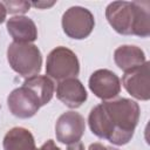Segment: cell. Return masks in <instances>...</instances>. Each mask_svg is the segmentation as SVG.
<instances>
[{
  "label": "cell",
  "mask_w": 150,
  "mask_h": 150,
  "mask_svg": "<svg viewBox=\"0 0 150 150\" xmlns=\"http://www.w3.org/2000/svg\"><path fill=\"white\" fill-rule=\"evenodd\" d=\"M6 28L14 42L32 43L38 39V28L35 22L25 15H15L7 20Z\"/></svg>",
  "instance_id": "obj_11"
},
{
  "label": "cell",
  "mask_w": 150,
  "mask_h": 150,
  "mask_svg": "<svg viewBox=\"0 0 150 150\" xmlns=\"http://www.w3.org/2000/svg\"><path fill=\"white\" fill-rule=\"evenodd\" d=\"M54 91V82L48 76H32L26 79L21 87L15 88L8 95V109L15 117L30 118L52 100Z\"/></svg>",
  "instance_id": "obj_2"
},
{
  "label": "cell",
  "mask_w": 150,
  "mask_h": 150,
  "mask_svg": "<svg viewBox=\"0 0 150 150\" xmlns=\"http://www.w3.org/2000/svg\"><path fill=\"white\" fill-rule=\"evenodd\" d=\"M105 18L115 32L122 35H150L149 1H114L105 8Z\"/></svg>",
  "instance_id": "obj_3"
},
{
  "label": "cell",
  "mask_w": 150,
  "mask_h": 150,
  "mask_svg": "<svg viewBox=\"0 0 150 150\" xmlns=\"http://www.w3.org/2000/svg\"><path fill=\"white\" fill-rule=\"evenodd\" d=\"M88 84L91 93L103 101L114 100L121 91V81L118 76L109 69L95 70L90 75Z\"/></svg>",
  "instance_id": "obj_8"
},
{
  "label": "cell",
  "mask_w": 150,
  "mask_h": 150,
  "mask_svg": "<svg viewBox=\"0 0 150 150\" xmlns=\"http://www.w3.org/2000/svg\"><path fill=\"white\" fill-rule=\"evenodd\" d=\"M67 150H84V145L81 142H77V143H74V144H69Z\"/></svg>",
  "instance_id": "obj_19"
},
{
  "label": "cell",
  "mask_w": 150,
  "mask_h": 150,
  "mask_svg": "<svg viewBox=\"0 0 150 150\" xmlns=\"http://www.w3.org/2000/svg\"><path fill=\"white\" fill-rule=\"evenodd\" d=\"M80 73V62L76 54L63 46L50 50L46 61V75L56 81L76 77Z\"/></svg>",
  "instance_id": "obj_5"
},
{
  "label": "cell",
  "mask_w": 150,
  "mask_h": 150,
  "mask_svg": "<svg viewBox=\"0 0 150 150\" xmlns=\"http://www.w3.org/2000/svg\"><path fill=\"white\" fill-rule=\"evenodd\" d=\"M95 26L93 13L81 6H73L68 8L62 15V29L64 34L75 40H83L88 38Z\"/></svg>",
  "instance_id": "obj_6"
},
{
  "label": "cell",
  "mask_w": 150,
  "mask_h": 150,
  "mask_svg": "<svg viewBox=\"0 0 150 150\" xmlns=\"http://www.w3.org/2000/svg\"><path fill=\"white\" fill-rule=\"evenodd\" d=\"M88 150H118L116 148H112V146H108V145H104L100 142H95V143H91L89 145V149Z\"/></svg>",
  "instance_id": "obj_15"
},
{
  "label": "cell",
  "mask_w": 150,
  "mask_h": 150,
  "mask_svg": "<svg viewBox=\"0 0 150 150\" xmlns=\"http://www.w3.org/2000/svg\"><path fill=\"white\" fill-rule=\"evenodd\" d=\"M0 108H1V107H0Z\"/></svg>",
  "instance_id": "obj_20"
},
{
  "label": "cell",
  "mask_w": 150,
  "mask_h": 150,
  "mask_svg": "<svg viewBox=\"0 0 150 150\" xmlns=\"http://www.w3.org/2000/svg\"><path fill=\"white\" fill-rule=\"evenodd\" d=\"M86 131L84 117L76 111H66L56 121V139L63 144H74L80 142Z\"/></svg>",
  "instance_id": "obj_7"
},
{
  "label": "cell",
  "mask_w": 150,
  "mask_h": 150,
  "mask_svg": "<svg viewBox=\"0 0 150 150\" xmlns=\"http://www.w3.org/2000/svg\"><path fill=\"white\" fill-rule=\"evenodd\" d=\"M150 63L146 61L141 67L124 73L122 77V84L124 89L136 100L148 101L150 98Z\"/></svg>",
  "instance_id": "obj_9"
},
{
  "label": "cell",
  "mask_w": 150,
  "mask_h": 150,
  "mask_svg": "<svg viewBox=\"0 0 150 150\" xmlns=\"http://www.w3.org/2000/svg\"><path fill=\"white\" fill-rule=\"evenodd\" d=\"M56 97L64 105L71 109H76L87 101L88 94L80 80H77L76 77H70L57 83Z\"/></svg>",
  "instance_id": "obj_10"
},
{
  "label": "cell",
  "mask_w": 150,
  "mask_h": 150,
  "mask_svg": "<svg viewBox=\"0 0 150 150\" xmlns=\"http://www.w3.org/2000/svg\"><path fill=\"white\" fill-rule=\"evenodd\" d=\"M55 2H32L30 4V6H34V7H36V8H46V7H50V6H53Z\"/></svg>",
  "instance_id": "obj_18"
},
{
  "label": "cell",
  "mask_w": 150,
  "mask_h": 150,
  "mask_svg": "<svg viewBox=\"0 0 150 150\" xmlns=\"http://www.w3.org/2000/svg\"><path fill=\"white\" fill-rule=\"evenodd\" d=\"M4 150H38L33 134L22 127L9 129L4 136Z\"/></svg>",
  "instance_id": "obj_13"
},
{
  "label": "cell",
  "mask_w": 150,
  "mask_h": 150,
  "mask_svg": "<svg viewBox=\"0 0 150 150\" xmlns=\"http://www.w3.org/2000/svg\"><path fill=\"white\" fill-rule=\"evenodd\" d=\"M2 4L11 14H23L30 8V2L28 1H4Z\"/></svg>",
  "instance_id": "obj_14"
},
{
  "label": "cell",
  "mask_w": 150,
  "mask_h": 150,
  "mask_svg": "<svg viewBox=\"0 0 150 150\" xmlns=\"http://www.w3.org/2000/svg\"><path fill=\"white\" fill-rule=\"evenodd\" d=\"M6 15H7V9H6V7H5V5L0 1V25L5 21V19H6Z\"/></svg>",
  "instance_id": "obj_17"
},
{
  "label": "cell",
  "mask_w": 150,
  "mask_h": 150,
  "mask_svg": "<svg viewBox=\"0 0 150 150\" xmlns=\"http://www.w3.org/2000/svg\"><path fill=\"white\" fill-rule=\"evenodd\" d=\"M139 115L141 109L136 101L120 97L95 105L89 112L88 124L98 138L124 145L132 138Z\"/></svg>",
  "instance_id": "obj_1"
},
{
  "label": "cell",
  "mask_w": 150,
  "mask_h": 150,
  "mask_svg": "<svg viewBox=\"0 0 150 150\" xmlns=\"http://www.w3.org/2000/svg\"><path fill=\"white\" fill-rule=\"evenodd\" d=\"M114 61L124 73L131 71L146 62L144 52L134 45H123L115 49Z\"/></svg>",
  "instance_id": "obj_12"
},
{
  "label": "cell",
  "mask_w": 150,
  "mask_h": 150,
  "mask_svg": "<svg viewBox=\"0 0 150 150\" xmlns=\"http://www.w3.org/2000/svg\"><path fill=\"white\" fill-rule=\"evenodd\" d=\"M38 150H61V149L55 144V142H54L53 139H48V141L45 142V143L41 145V148L38 149Z\"/></svg>",
  "instance_id": "obj_16"
},
{
  "label": "cell",
  "mask_w": 150,
  "mask_h": 150,
  "mask_svg": "<svg viewBox=\"0 0 150 150\" xmlns=\"http://www.w3.org/2000/svg\"><path fill=\"white\" fill-rule=\"evenodd\" d=\"M7 61L11 68L25 79L40 74L42 55L33 43L12 42L7 48Z\"/></svg>",
  "instance_id": "obj_4"
}]
</instances>
